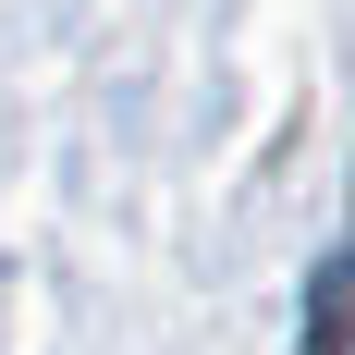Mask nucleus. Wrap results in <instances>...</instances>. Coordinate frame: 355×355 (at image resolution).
<instances>
[{
    "label": "nucleus",
    "instance_id": "1",
    "mask_svg": "<svg viewBox=\"0 0 355 355\" xmlns=\"http://www.w3.org/2000/svg\"><path fill=\"white\" fill-rule=\"evenodd\" d=\"M306 343H343V257H319V282H306Z\"/></svg>",
    "mask_w": 355,
    "mask_h": 355
}]
</instances>
